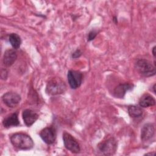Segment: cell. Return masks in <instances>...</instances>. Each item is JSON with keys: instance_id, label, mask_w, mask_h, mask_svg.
Segmentation results:
<instances>
[{"instance_id": "cell-1", "label": "cell", "mask_w": 156, "mask_h": 156, "mask_svg": "<svg viewBox=\"0 0 156 156\" xmlns=\"http://www.w3.org/2000/svg\"><path fill=\"white\" fill-rule=\"evenodd\" d=\"M10 140L15 147L20 150H29L34 146L32 138L23 133H16L12 135Z\"/></svg>"}, {"instance_id": "cell-2", "label": "cell", "mask_w": 156, "mask_h": 156, "mask_svg": "<svg viewBox=\"0 0 156 156\" xmlns=\"http://www.w3.org/2000/svg\"><path fill=\"white\" fill-rule=\"evenodd\" d=\"M66 90V85L60 77H55L51 79L47 83L46 92L49 95H57L64 93Z\"/></svg>"}, {"instance_id": "cell-3", "label": "cell", "mask_w": 156, "mask_h": 156, "mask_svg": "<svg viewBox=\"0 0 156 156\" xmlns=\"http://www.w3.org/2000/svg\"><path fill=\"white\" fill-rule=\"evenodd\" d=\"M118 142L116 140L110 136L104 139L100 142L98 145L99 151L105 155H113L117 149Z\"/></svg>"}, {"instance_id": "cell-4", "label": "cell", "mask_w": 156, "mask_h": 156, "mask_svg": "<svg viewBox=\"0 0 156 156\" xmlns=\"http://www.w3.org/2000/svg\"><path fill=\"white\" fill-rule=\"evenodd\" d=\"M135 66L138 73L144 77H151L155 74V66L147 60H138Z\"/></svg>"}, {"instance_id": "cell-5", "label": "cell", "mask_w": 156, "mask_h": 156, "mask_svg": "<svg viewBox=\"0 0 156 156\" xmlns=\"http://www.w3.org/2000/svg\"><path fill=\"white\" fill-rule=\"evenodd\" d=\"M62 136L64 146L68 150L74 154H77L80 151L79 144L73 135L66 132H64Z\"/></svg>"}, {"instance_id": "cell-6", "label": "cell", "mask_w": 156, "mask_h": 156, "mask_svg": "<svg viewBox=\"0 0 156 156\" xmlns=\"http://www.w3.org/2000/svg\"><path fill=\"white\" fill-rule=\"evenodd\" d=\"M67 79L70 87L72 89H76L82 84L83 75L80 71L69 70L67 74Z\"/></svg>"}, {"instance_id": "cell-7", "label": "cell", "mask_w": 156, "mask_h": 156, "mask_svg": "<svg viewBox=\"0 0 156 156\" xmlns=\"http://www.w3.org/2000/svg\"><path fill=\"white\" fill-rule=\"evenodd\" d=\"M21 96L17 93L9 91L4 93L2 96L3 102L10 108L16 107L21 101Z\"/></svg>"}, {"instance_id": "cell-8", "label": "cell", "mask_w": 156, "mask_h": 156, "mask_svg": "<svg viewBox=\"0 0 156 156\" xmlns=\"http://www.w3.org/2000/svg\"><path fill=\"white\" fill-rule=\"evenodd\" d=\"M40 136L44 143L48 144H52L56 139L55 129L52 126L46 127L40 131Z\"/></svg>"}, {"instance_id": "cell-9", "label": "cell", "mask_w": 156, "mask_h": 156, "mask_svg": "<svg viewBox=\"0 0 156 156\" xmlns=\"http://www.w3.org/2000/svg\"><path fill=\"white\" fill-rule=\"evenodd\" d=\"M155 135V127L151 123H146L141 130V140L143 142L150 141Z\"/></svg>"}, {"instance_id": "cell-10", "label": "cell", "mask_w": 156, "mask_h": 156, "mask_svg": "<svg viewBox=\"0 0 156 156\" xmlns=\"http://www.w3.org/2000/svg\"><path fill=\"white\" fill-rule=\"evenodd\" d=\"M22 117L26 126H31L38 118V115L31 109H25L22 113Z\"/></svg>"}, {"instance_id": "cell-11", "label": "cell", "mask_w": 156, "mask_h": 156, "mask_svg": "<svg viewBox=\"0 0 156 156\" xmlns=\"http://www.w3.org/2000/svg\"><path fill=\"white\" fill-rule=\"evenodd\" d=\"M133 85L129 83H124L119 84L113 90V95L116 98H123L126 92L132 90Z\"/></svg>"}, {"instance_id": "cell-12", "label": "cell", "mask_w": 156, "mask_h": 156, "mask_svg": "<svg viewBox=\"0 0 156 156\" xmlns=\"http://www.w3.org/2000/svg\"><path fill=\"white\" fill-rule=\"evenodd\" d=\"M17 58V54L15 49H7L3 55V63L7 66L9 67L12 66Z\"/></svg>"}, {"instance_id": "cell-13", "label": "cell", "mask_w": 156, "mask_h": 156, "mask_svg": "<svg viewBox=\"0 0 156 156\" xmlns=\"http://www.w3.org/2000/svg\"><path fill=\"white\" fill-rule=\"evenodd\" d=\"M20 121L18 119V113H13L9 115L4 118L2 124L4 127L9 128L12 127H16L20 125Z\"/></svg>"}, {"instance_id": "cell-14", "label": "cell", "mask_w": 156, "mask_h": 156, "mask_svg": "<svg viewBox=\"0 0 156 156\" xmlns=\"http://www.w3.org/2000/svg\"><path fill=\"white\" fill-rule=\"evenodd\" d=\"M155 104L154 98L149 94H144L139 100V105L141 107H149L154 106Z\"/></svg>"}, {"instance_id": "cell-15", "label": "cell", "mask_w": 156, "mask_h": 156, "mask_svg": "<svg viewBox=\"0 0 156 156\" xmlns=\"http://www.w3.org/2000/svg\"><path fill=\"white\" fill-rule=\"evenodd\" d=\"M128 113L132 118H138L143 115V110L141 107L136 105H130L128 107Z\"/></svg>"}, {"instance_id": "cell-16", "label": "cell", "mask_w": 156, "mask_h": 156, "mask_svg": "<svg viewBox=\"0 0 156 156\" xmlns=\"http://www.w3.org/2000/svg\"><path fill=\"white\" fill-rule=\"evenodd\" d=\"M9 41L14 49H18L21 44L20 37L15 33H12L9 36Z\"/></svg>"}, {"instance_id": "cell-17", "label": "cell", "mask_w": 156, "mask_h": 156, "mask_svg": "<svg viewBox=\"0 0 156 156\" xmlns=\"http://www.w3.org/2000/svg\"><path fill=\"white\" fill-rule=\"evenodd\" d=\"M97 35V32L95 30H91L88 33V37H87V40L88 41H91L93 40L94 39V38L96 37Z\"/></svg>"}, {"instance_id": "cell-18", "label": "cell", "mask_w": 156, "mask_h": 156, "mask_svg": "<svg viewBox=\"0 0 156 156\" xmlns=\"http://www.w3.org/2000/svg\"><path fill=\"white\" fill-rule=\"evenodd\" d=\"M82 55V52L80 49H76L71 55V57L72 58H77L79 57H80Z\"/></svg>"}, {"instance_id": "cell-19", "label": "cell", "mask_w": 156, "mask_h": 156, "mask_svg": "<svg viewBox=\"0 0 156 156\" xmlns=\"http://www.w3.org/2000/svg\"><path fill=\"white\" fill-rule=\"evenodd\" d=\"M152 54L154 57H155V46H154L152 48Z\"/></svg>"}, {"instance_id": "cell-20", "label": "cell", "mask_w": 156, "mask_h": 156, "mask_svg": "<svg viewBox=\"0 0 156 156\" xmlns=\"http://www.w3.org/2000/svg\"><path fill=\"white\" fill-rule=\"evenodd\" d=\"M113 19H114V20H113V21H115V23H117V20H116V16H115Z\"/></svg>"}, {"instance_id": "cell-21", "label": "cell", "mask_w": 156, "mask_h": 156, "mask_svg": "<svg viewBox=\"0 0 156 156\" xmlns=\"http://www.w3.org/2000/svg\"><path fill=\"white\" fill-rule=\"evenodd\" d=\"M155 84H154V86H153V90H154V93H155Z\"/></svg>"}]
</instances>
